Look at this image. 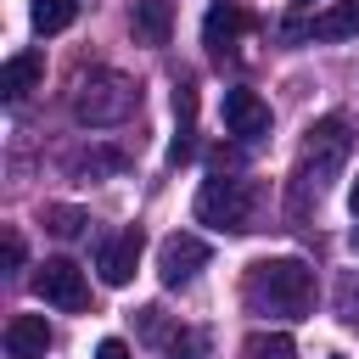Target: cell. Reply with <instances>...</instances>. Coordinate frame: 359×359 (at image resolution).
I'll return each instance as SVG.
<instances>
[{"mask_svg": "<svg viewBox=\"0 0 359 359\" xmlns=\"http://www.w3.org/2000/svg\"><path fill=\"white\" fill-rule=\"evenodd\" d=\"M0 252H6V269H17V264H22V236H17V230H6Z\"/></svg>", "mask_w": 359, "mask_h": 359, "instance_id": "ffe728a7", "label": "cell"}, {"mask_svg": "<svg viewBox=\"0 0 359 359\" xmlns=\"http://www.w3.org/2000/svg\"><path fill=\"white\" fill-rule=\"evenodd\" d=\"M140 247H146V236L129 224V230H118V236H107L101 247H95V269H101V280L107 286H129L135 280V264H140Z\"/></svg>", "mask_w": 359, "mask_h": 359, "instance_id": "52a82bcc", "label": "cell"}, {"mask_svg": "<svg viewBox=\"0 0 359 359\" xmlns=\"http://www.w3.org/2000/svg\"><path fill=\"white\" fill-rule=\"evenodd\" d=\"M79 17V0H34V28L39 34H62Z\"/></svg>", "mask_w": 359, "mask_h": 359, "instance_id": "2e32d148", "label": "cell"}, {"mask_svg": "<svg viewBox=\"0 0 359 359\" xmlns=\"http://www.w3.org/2000/svg\"><path fill=\"white\" fill-rule=\"evenodd\" d=\"M353 247H359V236H353Z\"/></svg>", "mask_w": 359, "mask_h": 359, "instance_id": "cb8c5ba5", "label": "cell"}, {"mask_svg": "<svg viewBox=\"0 0 359 359\" xmlns=\"http://www.w3.org/2000/svg\"><path fill=\"white\" fill-rule=\"evenodd\" d=\"M331 359H342V353H331Z\"/></svg>", "mask_w": 359, "mask_h": 359, "instance_id": "d4e9b609", "label": "cell"}, {"mask_svg": "<svg viewBox=\"0 0 359 359\" xmlns=\"http://www.w3.org/2000/svg\"><path fill=\"white\" fill-rule=\"evenodd\" d=\"M337 314H342L348 325H359V275H342V286H337Z\"/></svg>", "mask_w": 359, "mask_h": 359, "instance_id": "ac0fdd59", "label": "cell"}, {"mask_svg": "<svg viewBox=\"0 0 359 359\" xmlns=\"http://www.w3.org/2000/svg\"><path fill=\"white\" fill-rule=\"evenodd\" d=\"M135 107H140V90H135V79H123L118 67H90V73H79V84H73V118L90 123V129H112V123H123Z\"/></svg>", "mask_w": 359, "mask_h": 359, "instance_id": "7a4b0ae2", "label": "cell"}, {"mask_svg": "<svg viewBox=\"0 0 359 359\" xmlns=\"http://www.w3.org/2000/svg\"><path fill=\"white\" fill-rule=\"evenodd\" d=\"M348 151H353V129H348V118H320V123H309V135H303V174H297V185H314V196L325 191V180L348 163Z\"/></svg>", "mask_w": 359, "mask_h": 359, "instance_id": "277c9868", "label": "cell"}, {"mask_svg": "<svg viewBox=\"0 0 359 359\" xmlns=\"http://www.w3.org/2000/svg\"><path fill=\"white\" fill-rule=\"evenodd\" d=\"M252 208H258V191L241 174H213L196 191V219L213 230H252Z\"/></svg>", "mask_w": 359, "mask_h": 359, "instance_id": "3957f363", "label": "cell"}, {"mask_svg": "<svg viewBox=\"0 0 359 359\" xmlns=\"http://www.w3.org/2000/svg\"><path fill=\"white\" fill-rule=\"evenodd\" d=\"M168 34H174V0H135V39L168 45Z\"/></svg>", "mask_w": 359, "mask_h": 359, "instance_id": "9a60e30c", "label": "cell"}, {"mask_svg": "<svg viewBox=\"0 0 359 359\" xmlns=\"http://www.w3.org/2000/svg\"><path fill=\"white\" fill-rule=\"evenodd\" d=\"M140 325H146V337L163 348V359H208V337H202V331H191V325L168 331V325L157 320V309H140Z\"/></svg>", "mask_w": 359, "mask_h": 359, "instance_id": "8fae6325", "label": "cell"}, {"mask_svg": "<svg viewBox=\"0 0 359 359\" xmlns=\"http://www.w3.org/2000/svg\"><path fill=\"white\" fill-rule=\"evenodd\" d=\"M95 359H135V353H129V342H118V337H107V342L95 348Z\"/></svg>", "mask_w": 359, "mask_h": 359, "instance_id": "44dd1931", "label": "cell"}, {"mask_svg": "<svg viewBox=\"0 0 359 359\" xmlns=\"http://www.w3.org/2000/svg\"><path fill=\"white\" fill-rule=\"evenodd\" d=\"M258 359H297V348H292V337H264Z\"/></svg>", "mask_w": 359, "mask_h": 359, "instance_id": "d6986e66", "label": "cell"}, {"mask_svg": "<svg viewBox=\"0 0 359 359\" xmlns=\"http://www.w3.org/2000/svg\"><path fill=\"white\" fill-rule=\"evenodd\" d=\"M34 297H39V303H50V309H67V314H79V309L90 303L84 269H79L73 258H45V264L34 269Z\"/></svg>", "mask_w": 359, "mask_h": 359, "instance_id": "5b68a950", "label": "cell"}, {"mask_svg": "<svg viewBox=\"0 0 359 359\" xmlns=\"http://www.w3.org/2000/svg\"><path fill=\"white\" fill-rule=\"evenodd\" d=\"M196 157V90L174 84V140H168V163H191Z\"/></svg>", "mask_w": 359, "mask_h": 359, "instance_id": "4fadbf2b", "label": "cell"}, {"mask_svg": "<svg viewBox=\"0 0 359 359\" xmlns=\"http://www.w3.org/2000/svg\"><path fill=\"white\" fill-rule=\"evenodd\" d=\"M202 264H208V241H202V236H168V241L157 247V275H163L168 292H174V286H191Z\"/></svg>", "mask_w": 359, "mask_h": 359, "instance_id": "8992f818", "label": "cell"}, {"mask_svg": "<svg viewBox=\"0 0 359 359\" xmlns=\"http://www.w3.org/2000/svg\"><path fill=\"white\" fill-rule=\"evenodd\" d=\"M45 224H50V236H62V241H73V236H84V224H90V213H84V208H50V213H45Z\"/></svg>", "mask_w": 359, "mask_h": 359, "instance_id": "e0dca14e", "label": "cell"}, {"mask_svg": "<svg viewBox=\"0 0 359 359\" xmlns=\"http://www.w3.org/2000/svg\"><path fill=\"white\" fill-rule=\"evenodd\" d=\"M247 303L297 320V314H309V303H314V269H309L303 258H264V264L247 269Z\"/></svg>", "mask_w": 359, "mask_h": 359, "instance_id": "6da1fadb", "label": "cell"}, {"mask_svg": "<svg viewBox=\"0 0 359 359\" xmlns=\"http://www.w3.org/2000/svg\"><path fill=\"white\" fill-rule=\"evenodd\" d=\"M224 129L241 140H258V135H269V107L252 90H224Z\"/></svg>", "mask_w": 359, "mask_h": 359, "instance_id": "7c38bea8", "label": "cell"}, {"mask_svg": "<svg viewBox=\"0 0 359 359\" xmlns=\"http://www.w3.org/2000/svg\"><path fill=\"white\" fill-rule=\"evenodd\" d=\"M0 342H6V359H45L50 353V325H45V314H11Z\"/></svg>", "mask_w": 359, "mask_h": 359, "instance_id": "30bf717a", "label": "cell"}, {"mask_svg": "<svg viewBox=\"0 0 359 359\" xmlns=\"http://www.w3.org/2000/svg\"><path fill=\"white\" fill-rule=\"evenodd\" d=\"M252 28V17L236 6V0H213L208 6V17H202V45L213 50V56H230L236 45H241V34Z\"/></svg>", "mask_w": 359, "mask_h": 359, "instance_id": "ba28073f", "label": "cell"}, {"mask_svg": "<svg viewBox=\"0 0 359 359\" xmlns=\"http://www.w3.org/2000/svg\"><path fill=\"white\" fill-rule=\"evenodd\" d=\"M280 34L286 39H348V34H359V0H337L309 22H286Z\"/></svg>", "mask_w": 359, "mask_h": 359, "instance_id": "9c48e42d", "label": "cell"}, {"mask_svg": "<svg viewBox=\"0 0 359 359\" xmlns=\"http://www.w3.org/2000/svg\"><path fill=\"white\" fill-rule=\"evenodd\" d=\"M348 208H353V213H359V180H353V191H348Z\"/></svg>", "mask_w": 359, "mask_h": 359, "instance_id": "7402d4cb", "label": "cell"}, {"mask_svg": "<svg viewBox=\"0 0 359 359\" xmlns=\"http://www.w3.org/2000/svg\"><path fill=\"white\" fill-rule=\"evenodd\" d=\"M39 79H45V56H39V50H17V56H6V67H0V95H6V101H22Z\"/></svg>", "mask_w": 359, "mask_h": 359, "instance_id": "5bb4252c", "label": "cell"}, {"mask_svg": "<svg viewBox=\"0 0 359 359\" xmlns=\"http://www.w3.org/2000/svg\"><path fill=\"white\" fill-rule=\"evenodd\" d=\"M297 6H314V0H297Z\"/></svg>", "mask_w": 359, "mask_h": 359, "instance_id": "603a6c76", "label": "cell"}]
</instances>
